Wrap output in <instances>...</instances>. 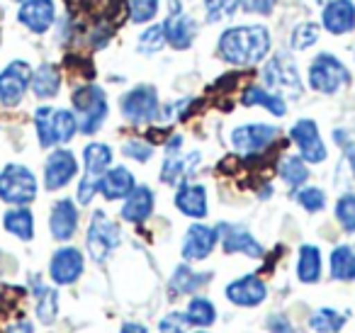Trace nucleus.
I'll use <instances>...</instances> for the list:
<instances>
[{
    "mask_svg": "<svg viewBox=\"0 0 355 333\" xmlns=\"http://www.w3.org/2000/svg\"><path fill=\"white\" fill-rule=\"evenodd\" d=\"M270 51V35L261 25L229 27L219 37V56L232 66H256Z\"/></svg>",
    "mask_w": 355,
    "mask_h": 333,
    "instance_id": "nucleus-1",
    "label": "nucleus"
},
{
    "mask_svg": "<svg viewBox=\"0 0 355 333\" xmlns=\"http://www.w3.org/2000/svg\"><path fill=\"white\" fill-rule=\"evenodd\" d=\"M185 316H188L190 326L207 328L217 321V309L207 297H193L188 302V309H185Z\"/></svg>",
    "mask_w": 355,
    "mask_h": 333,
    "instance_id": "nucleus-34",
    "label": "nucleus"
},
{
    "mask_svg": "<svg viewBox=\"0 0 355 333\" xmlns=\"http://www.w3.org/2000/svg\"><path fill=\"white\" fill-rule=\"evenodd\" d=\"M198 161H200V151L188 153L185 158L183 156H168L161 166V180L166 182V185H173V187L183 185L185 178H188L190 173H195Z\"/></svg>",
    "mask_w": 355,
    "mask_h": 333,
    "instance_id": "nucleus-24",
    "label": "nucleus"
},
{
    "mask_svg": "<svg viewBox=\"0 0 355 333\" xmlns=\"http://www.w3.org/2000/svg\"><path fill=\"white\" fill-rule=\"evenodd\" d=\"M292 142L300 148V158L304 163H324L329 151H326L324 142H321L319 127L314 119H297L290 129Z\"/></svg>",
    "mask_w": 355,
    "mask_h": 333,
    "instance_id": "nucleus-11",
    "label": "nucleus"
},
{
    "mask_svg": "<svg viewBox=\"0 0 355 333\" xmlns=\"http://www.w3.org/2000/svg\"><path fill=\"white\" fill-rule=\"evenodd\" d=\"M336 219H338L343 231H348V234L355 231V195L353 192L338 197V202H336Z\"/></svg>",
    "mask_w": 355,
    "mask_h": 333,
    "instance_id": "nucleus-37",
    "label": "nucleus"
},
{
    "mask_svg": "<svg viewBox=\"0 0 355 333\" xmlns=\"http://www.w3.org/2000/svg\"><path fill=\"white\" fill-rule=\"evenodd\" d=\"M163 35H166V44H171L173 49L183 51L190 49L195 35H198V25L190 15H185L183 10L171 12V15L163 20Z\"/></svg>",
    "mask_w": 355,
    "mask_h": 333,
    "instance_id": "nucleus-18",
    "label": "nucleus"
},
{
    "mask_svg": "<svg viewBox=\"0 0 355 333\" xmlns=\"http://www.w3.org/2000/svg\"><path fill=\"white\" fill-rule=\"evenodd\" d=\"M224 294H227V299L232 304H236V307H258V304L266 302L268 297V287L266 282H263L258 275H243V278L234 280V282L227 284V289H224Z\"/></svg>",
    "mask_w": 355,
    "mask_h": 333,
    "instance_id": "nucleus-15",
    "label": "nucleus"
},
{
    "mask_svg": "<svg viewBox=\"0 0 355 333\" xmlns=\"http://www.w3.org/2000/svg\"><path fill=\"white\" fill-rule=\"evenodd\" d=\"M137 187L134 182V176L129 168L124 166H114L110 168L105 176H100L98 180V192L105 197V200H127L129 192Z\"/></svg>",
    "mask_w": 355,
    "mask_h": 333,
    "instance_id": "nucleus-22",
    "label": "nucleus"
},
{
    "mask_svg": "<svg viewBox=\"0 0 355 333\" xmlns=\"http://www.w3.org/2000/svg\"><path fill=\"white\" fill-rule=\"evenodd\" d=\"M32 83V69L27 61H12L0 71V103L6 108H15L22 103L27 88Z\"/></svg>",
    "mask_w": 355,
    "mask_h": 333,
    "instance_id": "nucleus-9",
    "label": "nucleus"
},
{
    "mask_svg": "<svg viewBox=\"0 0 355 333\" xmlns=\"http://www.w3.org/2000/svg\"><path fill=\"white\" fill-rule=\"evenodd\" d=\"M3 226H6L8 234L17 236L20 241H32L35 239V216L27 207H15V210H8L3 216Z\"/></svg>",
    "mask_w": 355,
    "mask_h": 333,
    "instance_id": "nucleus-29",
    "label": "nucleus"
},
{
    "mask_svg": "<svg viewBox=\"0 0 355 333\" xmlns=\"http://www.w3.org/2000/svg\"><path fill=\"white\" fill-rule=\"evenodd\" d=\"M219 236H217V229L207 224H193L183 236V258L188 263H198V260H205L209 253L214 250L217 246Z\"/></svg>",
    "mask_w": 355,
    "mask_h": 333,
    "instance_id": "nucleus-16",
    "label": "nucleus"
},
{
    "mask_svg": "<svg viewBox=\"0 0 355 333\" xmlns=\"http://www.w3.org/2000/svg\"><path fill=\"white\" fill-rule=\"evenodd\" d=\"M334 139L340 148H343V158L348 161L350 171L355 173V137L348 129H334Z\"/></svg>",
    "mask_w": 355,
    "mask_h": 333,
    "instance_id": "nucleus-44",
    "label": "nucleus"
},
{
    "mask_svg": "<svg viewBox=\"0 0 355 333\" xmlns=\"http://www.w3.org/2000/svg\"><path fill=\"white\" fill-rule=\"evenodd\" d=\"M6 333H35V326H32V321H27V318H20V321L10 323Z\"/></svg>",
    "mask_w": 355,
    "mask_h": 333,
    "instance_id": "nucleus-48",
    "label": "nucleus"
},
{
    "mask_svg": "<svg viewBox=\"0 0 355 333\" xmlns=\"http://www.w3.org/2000/svg\"><path fill=\"white\" fill-rule=\"evenodd\" d=\"M17 3H27V0H17Z\"/></svg>",
    "mask_w": 355,
    "mask_h": 333,
    "instance_id": "nucleus-53",
    "label": "nucleus"
},
{
    "mask_svg": "<svg viewBox=\"0 0 355 333\" xmlns=\"http://www.w3.org/2000/svg\"><path fill=\"white\" fill-rule=\"evenodd\" d=\"M83 270H85V258L78 248H73V246H64V248H59L54 255H51L49 278H51V282L59 284V287L73 284L76 280L83 275Z\"/></svg>",
    "mask_w": 355,
    "mask_h": 333,
    "instance_id": "nucleus-12",
    "label": "nucleus"
},
{
    "mask_svg": "<svg viewBox=\"0 0 355 333\" xmlns=\"http://www.w3.org/2000/svg\"><path fill=\"white\" fill-rule=\"evenodd\" d=\"M188 316L185 311H171L158 321V331L161 333H188Z\"/></svg>",
    "mask_w": 355,
    "mask_h": 333,
    "instance_id": "nucleus-42",
    "label": "nucleus"
},
{
    "mask_svg": "<svg viewBox=\"0 0 355 333\" xmlns=\"http://www.w3.org/2000/svg\"><path fill=\"white\" fill-rule=\"evenodd\" d=\"M350 83V71L340 59L329 51H321L309 66V85L311 90L324 95H336Z\"/></svg>",
    "mask_w": 355,
    "mask_h": 333,
    "instance_id": "nucleus-6",
    "label": "nucleus"
},
{
    "mask_svg": "<svg viewBox=\"0 0 355 333\" xmlns=\"http://www.w3.org/2000/svg\"><path fill=\"white\" fill-rule=\"evenodd\" d=\"M345 321H348V316L343 311H336L331 307H321L309 316V328L314 333H338L345 326Z\"/></svg>",
    "mask_w": 355,
    "mask_h": 333,
    "instance_id": "nucleus-33",
    "label": "nucleus"
},
{
    "mask_svg": "<svg viewBox=\"0 0 355 333\" xmlns=\"http://www.w3.org/2000/svg\"><path fill=\"white\" fill-rule=\"evenodd\" d=\"M122 244V231L105 212H95L85 236V248L95 263H105L117 246Z\"/></svg>",
    "mask_w": 355,
    "mask_h": 333,
    "instance_id": "nucleus-7",
    "label": "nucleus"
},
{
    "mask_svg": "<svg viewBox=\"0 0 355 333\" xmlns=\"http://www.w3.org/2000/svg\"><path fill=\"white\" fill-rule=\"evenodd\" d=\"M297 202L304 207L306 212H321L326 207V192L321 187H302L297 192Z\"/></svg>",
    "mask_w": 355,
    "mask_h": 333,
    "instance_id": "nucleus-40",
    "label": "nucleus"
},
{
    "mask_svg": "<svg viewBox=\"0 0 355 333\" xmlns=\"http://www.w3.org/2000/svg\"><path fill=\"white\" fill-rule=\"evenodd\" d=\"M280 129L272 124H241L232 132V146L236 148L241 156H251V153H261L270 146L277 139Z\"/></svg>",
    "mask_w": 355,
    "mask_h": 333,
    "instance_id": "nucleus-10",
    "label": "nucleus"
},
{
    "mask_svg": "<svg viewBox=\"0 0 355 333\" xmlns=\"http://www.w3.org/2000/svg\"><path fill=\"white\" fill-rule=\"evenodd\" d=\"M277 173H280V178L290 187H300V185H304V182L309 180V168H306V163L302 161L300 156L282 158L280 166H277Z\"/></svg>",
    "mask_w": 355,
    "mask_h": 333,
    "instance_id": "nucleus-35",
    "label": "nucleus"
},
{
    "mask_svg": "<svg viewBox=\"0 0 355 333\" xmlns=\"http://www.w3.org/2000/svg\"><path fill=\"white\" fill-rule=\"evenodd\" d=\"M180 146H183V137H180V134H178V137H173L171 142L166 144V151L171 153V156H175V153L180 151Z\"/></svg>",
    "mask_w": 355,
    "mask_h": 333,
    "instance_id": "nucleus-50",
    "label": "nucleus"
},
{
    "mask_svg": "<svg viewBox=\"0 0 355 333\" xmlns=\"http://www.w3.org/2000/svg\"><path fill=\"white\" fill-rule=\"evenodd\" d=\"M122 117H127L132 124H146L158 119L161 105H158V93L153 85H137L119 100Z\"/></svg>",
    "mask_w": 355,
    "mask_h": 333,
    "instance_id": "nucleus-8",
    "label": "nucleus"
},
{
    "mask_svg": "<svg viewBox=\"0 0 355 333\" xmlns=\"http://www.w3.org/2000/svg\"><path fill=\"white\" fill-rule=\"evenodd\" d=\"M122 153L127 158L139 161V163H146L148 158L153 156V146H151V144H146V142H141V139H129V142H124Z\"/></svg>",
    "mask_w": 355,
    "mask_h": 333,
    "instance_id": "nucleus-43",
    "label": "nucleus"
},
{
    "mask_svg": "<svg viewBox=\"0 0 355 333\" xmlns=\"http://www.w3.org/2000/svg\"><path fill=\"white\" fill-rule=\"evenodd\" d=\"M83 163H85V176L100 180V176L110 171V163H112V148L107 144H88L83 148Z\"/></svg>",
    "mask_w": 355,
    "mask_h": 333,
    "instance_id": "nucleus-27",
    "label": "nucleus"
},
{
    "mask_svg": "<svg viewBox=\"0 0 355 333\" xmlns=\"http://www.w3.org/2000/svg\"><path fill=\"white\" fill-rule=\"evenodd\" d=\"M331 278L340 282H353L355 280V250L353 246H336L329 258Z\"/></svg>",
    "mask_w": 355,
    "mask_h": 333,
    "instance_id": "nucleus-30",
    "label": "nucleus"
},
{
    "mask_svg": "<svg viewBox=\"0 0 355 333\" xmlns=\"http://www.w3.org/2000/svg\"><path fill=\"white\" fill-rule=\"evenodd\" d=\"M239 8L246 12H258V15H270L275 8V0H239Z\"/></svg>",
    "mask_w": 355,
    "mask_h": 333,
    "instance_id": "nucleus-45",
    "label": "nucleus"
},
{
    "mask_svg": "<svg viewBox=\"0 0 355 333\" xmlns=\"http://www.w3.org/2000/svg\"><path fill=\"white\" fill-rule=\"evenodd\" d=\"M205 282H209V273H195L190 265H178L171 278V289L178 294H193Z\"/></svg>",
    "mask_w": 355,
    "mask_h": 333,
    "instance_id": "nucleus-31",
    "label": "nucleus"
},
{
    "mask_svg": "<svg viewBox=\"0 0 355 333\" xmlns=\"http://www.w3.org/2000/svg\"><path fill=\"white\" fill-rule=\"evenodd\" d=\"M76 229H78V207L73 200H59L51 207L49 214V231L56 241H69L73 239Z\"/></svg>",
    "mask_w": 355,
    "mask_h": 333,
    "instance_id": "nucleus-20",
    "label": "nucleus"
},
{
    "mask_svg": "<svg viewBox=\"0 0 355 333\" xmlns=\"http://www.w3.org/2000/svg\"><path fill=\"white\" fill-rule=\"evenodd\" d=\"M316 3H331V0H316Z\"/></svg>",
    "mask_w": 355,
    "mask_h": 333,
    "instance_id": "nucleus-51",
    "label": "nucleus"
},
{
    "mask_svg": "<svg viewBox=\"0 0 355 333\" xmlns=\"http://www.w3.org/2000/svg\"><path fill=\"white\" fill-rule=\"evenodd\" d=\"M217 236L222 239L224 253H243L248 258H263V246L246 226L239 224H219Z\"/></svg>",
    "mask_w": 355,
    "mask_h": 333,
    "instance_id": "nucleus-14",
    "label": "nucleus"
},
{
    "mask_svg": "<svg viewBox=\"0 0 355 333\" xmlns=\"http://www.w3.org/2000/svg\"><path fill=\"white\" fill-rule=\"evenodd\" d=\"M37 178L27 166L20 163H8L0 171V200L8 205L25 207L37 200Z\"/></svg>",
    "mask_w": 355,
    "mask_h": 333,
    "instance_id": "nucleus-4",
    "label": "nucleus"
},
{
    "mask_svg": "<svg viewBox=\"0 0 355 333\" xmlns=\"http://www.w3.org/2000/svg\"><path fill=\"white\" fill-rule=\"evenodd\" d=\"M119 333H148V328L141 326V323H137V321H127Z\"/></svg>",
    "mask_w": 355,
    "mask_h": 333,
    "instance_id": "nucleus-49",
    "label": "nucleus"
},
{
    "mask_svg": "<svg viewBox=\"0 0 355 333\" xmlns=\"http://www.w3.org/2000/svg\"><path fill=\"white\" fill-rule=\"evenodd\" d=\"M17 20L35 35H44L56 20V6L54 0H27L20 6Z\"/></svg>",
    "mask_w": 355,
    "mask_h": 333,
    "instance_id": "nucleus-17",
    "label": "nucleus"
},
{
    "mask_svg": "<svg viewBox=\"0 0 355 333\" xmlns=\"http://www.w3.org/2000/svg\"><path fill=\"white\" fill-rule=\"evenodd\" d=\"M268 331L270 333H295V326H292V321L285 316V314H270V318H268Z\"/></svg>",
    "mask_w": 355,
    "mask_h": 333,
    "instance_id": "nucleus-47",
    "label": "nucleus"
},
{
    "mask_svg": "<svg viewBox=\"0 0 355 333\" xmlns=\"http://www.w3.org/2000/svg\"><path fill=\"white\" fill-rule=\"evenodd\" d=\"M95 192H98V180H95V178L83 176V180L78 182V202L80 205H90V200L95 197Z\"/></svg>",
    "mask_w": 355,
    "mask_h": 333,
    "instance_id": "nucleus-46",
    "label": "nucleus"
},
{
    "mask_svg": "<svg viewBox=\"0 0 355 333\" xmlns=\"http://www.w3.org/2000/svg\"><path fill=\"white\" fill-rule=\"evenodd\" d=\"M263 83H266V90L280 95L282 100L302 95L300 69H297L290 54H275L263 66Z\"/></svg>",
    "mask_w": 355,
    "mask_h": 333,
    "instance_id": "nucleus-5",
    "label": "nucleus"
},
{
    "mask_svg": "<svg viewBox=\"0 0 355 333\" xmlns=\"http://www.w3.org/2000/svg\"><path fill=\"white\" fill-rule=\"evenodd\" d=\"M35 294H37V318L42 323H54L56 316H59V292L54 287H44L37 280Z\"/></svg>",
    "mask_w": 355,
    "mask_h": 333,
    "instance_id": "nucleus-32",
    "label": "nucleus"
},
{
    "mask_svg": "<svg viewBox=\"0 0 355 333\" xmlns=\"http://www.w3.org/2000/svg\"><path fill=\"white\" fill-rule=\"evenodd\" d=\"M35 127L40 137L42 148H51L56 144H69L78 132V119L71 110H56V108H37L35 112Z\"/></svg>",
    "mask_w": 355,
    "mask_h": 333,
    "instance_id": "nucleus-2",
    "label": "nucleus"
},
{
    "mask_svg": "<svg viewBox=\"0 0 355 333\" xmlns=\"http://www.w3.org/2000/svg\"><path fill=\"white\" fill-rule=\"evenodd\" d=\"M321 25L331 35H348L355 30V3L353 0H331L321 12Z\"/></svg>",
    "mask_w": 355,
    "mask_h": 333,
    "instance_id": "nucleus-19",
    "label": "nucleus"
},
{
    "mask_svg": "<svg viewBox=\"0 0 355 333\" xmlns=\"http://www.w3.org/2000/svg\"><path fill=\"white\" fill-rule=\"evenodd\" d=\"M73 110L78 119V132L95 134L107 119V95L98 85H80L73 90Z\"/></svg>",
    "mask_w": 355,
    "mask_h": 333,
    "instance_id": "nucleus-3",
    "label": "nucleus"
},
{
    "mask_svg": "<svg viewBox=\"0 0 355 333\" xmlns=\"http://www.w3.org/2000/svg\"><path fill=\"white\" fill-rule=\"evenodd\" d=\"M175 207L190 219H205L207 216V190L198 182H183L178 185Z\"/></svg>",
    "mask_w": 355,
    "mask_h": 333,
    "instance_id": "nucleus-21",
    "label": "nucleus"
},
{
    "mask_svg": "<svg viewBox=\"0 0 355 333\" xmlns=\"http://www.w3.org/2000/svg\"><path fill=\"white\" fill-rule=\"evenodd\" d=\"M207 22H217L222 17H232L239 10V0H205Z\"/></svg>",
    "mask_w": 355,
    "mask_h": 333,
    "instance_id": "nucleus-39",
    "label": "nucleus"
},
{
    "mask_svg": "<svg viewBox=\"0 0 355 333\" xmlns=\"http://www.w3.org/2000/svg\"><path fill=\"white\" fill-rule=\"evenodd\" d=\"M129 10H132V22H137V25L151 22L158 12V0H132Z\"/></svg>",
    "mask_w": 355,
    "mask_h": 333,
    "instance_id": "nucleus-41",
    "label": "nucleus"
},
{
    "mask_svg": "<svg viewBox=\"0 0 355 333\" xmlns=\"http://www.w3.org/2000/svg\"><path fill=\"white\" fill-rule=\"evenodd\" d=\"M32 93L40 100H49L59 93L61 88V74L54 64H42L40 69L32 74Z\"/></svg>",
    "mask_w": 355,
    "mask_h": 333,
    "instance_id": "nucleus-28",
    "label": "nucleus"
},
{
    "mask_svg": "<svg viewBox=\"0 0 355 333\" xmlns=\"http://www.w3.org/2000/svg\"><path fill=\"white\" fill-rule=\"evenodd\" d=\"M166 46V35H163V27L161 25H153L148 30H144L139 35V51L141 54H156Z\"/></svg>",
    "mask_w": 355,
    "mask_h": 333,
    "instance_id": "nucleus-38",
    "label": "nucleus"
},
{
    "mask_svg": "<svg viewBox=\"0 0 355 333\" xmlns=\"http://www.w3.org/2000/svg\"><path fill=\"white\" fill-rule=\"evenodd\" d=\"M153 212V192L151 187L146 185H137L129 197L124 200V207H122V219L129 221V224H141L151 216Z\"/></svg>",
    "mask_w": 355,
    "mask_h": 333,
    "instance_id": "nucleus-23",
    "label": "nucleus"
},
{
    "mask_svg": "<svg viewBox=\"0 0 355 333\" xmlns=\"http://www.w3.org/2000/svg\"><path fill=\"white\" fill-rule=\"evenodd\" d=\"M78 173V161L69 148H56L49 153L44 163V185L46 190H61L66 187Z\"/></svg>",
    "mask_w": 355,
    "mask_h": 333,
    "instance_id": "nucleus-13",
    "label": "nucleus"
},
{
    "mask_svg": "<svg viewBox=\"0 0 355 333\" xmlns=\"http://www.w3.org/2000/svg\"><path fill=\"white\" fill-rule=\"evenodd\" d=\"M297 280L304 284H316L321 280V250L316 246H300V253H297Z\"/></svg>",
    "mask_w": 355,
    "mask_h": 333,
    "instance_id": "nucleus-25",
    "label": "nucleus"
},
{
    "mask_svg": "<svg viewBox=\"0 0 355 333\" xmlns=\"http://www.w3.org/2000/svg\"><path fill=\"white\" fill-rule=\"evenodd\" d=\"M241 105H246V108H253V105H261V108H266L268 112L275 114V117H285V114H287L285 100H282L280 95L270 93V90L261 88V85H251V88L243 90Z\"/></svg>",
    "mask_w": 355,
    "mask_h": 333,
    "instance_id": "nucleus-26",
    "label": "nucleus"
},
{
    "mask_svg": "<svg viewBox=\"0 0 355 333\" xmlns=\"http://www.w3.org/2000/svg\"><path fill=\"white\" fill-rule=\"evenodd\" d=\"M195 333H207V331H202V328H200V331H195Z\"/></svg>",
    "mask_w": 355,
    "mask_h": 333,
    "instance_id": "nucleus-52",
    "label": "nucleus"
},
{
    "mask_svg": "<svg viewBox=\"0 0 355 333\" xmlns=\"http://www.w3.org/2000/svg\"><path fill=\"white\" fill-rule=\"evenodd\" d=\"M319 35H321L319 25H314V22H302V25H297L295 32H292V40H290L292 49L295 51L309 49V46H314L316 42H319Z\"/></svg>",
    "mask_w": 355,
    "mask_h": 333,
    "instance_id": "nucleus-36",
    "label": "nucleus"
}]
</instances>
